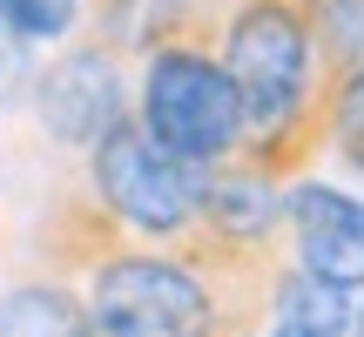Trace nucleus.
<instances>
[{
  "mask_svg": "<svg viewBox=\"0 0 364 337\" xmlns=\"http://www.w3.org/2000/svg\"><path fill=\"white\" fill-rule=\"evenodd\" d=\"M284 257L338 290H364V203L317 176L284 182Z\"/></svg>",
  "mask_w": 364,
  "mask_h": 337,
  "instance_id": "nucleus-4",
  "label": "nucleus"
},
{
  "mask_svg": "<svg viewBox=\"0 0 364 337\" xmlns=\"http://www.w3.org/2000/svg\"><path fill=\"white\" fill-rule=\"evenodd\" d=\"M351 311H358V290H338V284H324V277L297 270V263L284 257L277 290H270V317L277 324H290L297 337H351Z\"/></svg>",
  "mask_w": 364,
  "mask_h": 337,
  "instance_id": "nucleus-9",
  "label": "nucleus"
},
{
  "mask_svg": "<svg viewBox=\"0 0 364 337\" xmlns=\"http://www.w3.org/2000/svg\"><path fill=\"white\" fill-rule=\"evenodd\" d=\"M351 337H364V304H358V311H351Z\"/></svg>",
  "mask_w": 364,
  "mask_h": 337,
  "instance_id": "nucleus-13",
  "label": "nucleus"
},
{
  "mask_svg": "<svg viewBox=\"0 0 364 337\" xmlns=\"http://www.w3.org/2000/svg\"><path fill=\"white\" fill-rule=\"evenodd\" d=\"M263 337H297V331H290V324H277V317H270V324H263Z\"/></svg>",
  "mask_w": 364,
  "mask_h": 337,
  "instance_id": "nucleus-12",
  "label": "nucleus"
},
{
  "mask_svg": "<svg viewBox=\"0 0 364 337\" xmlns=\"http://www.w3.org/2000/svg\"><path fill=\"white\" fill-rule=\"evenodd\" d=\"M129 108L169 156L196 168H216L243 149V102H236V81L216 54L209 7H176L149 21Z\"/></svg>",
  "mask_w": 364,
  "mask_h": 337,
  "instance_id": "nucleus-2",
  "label": "nucleus"
},
{
  "mask_svg": "<svg viewBox=\"0 0 364 337\" xmlns=\"http://www.w3.org/2000/svg\"><path fill=\"white\" fill-rule=\"evenodd\" d=\"M203 176L209 168L169 156V149L135 122V108H122V115L88 142V189H95V203H102L129 236H149V243H169V236H182L196 223Z\"/></svg>",
  "mask_w": 364,
  "mask_h": 337,
  "instance_id": "nucleus-3",
  "label": "nucleus"
},
{
  "mask_svg": "<svg viewBox=\"0 0 364 337\" xmlns=\"http://www.w3.org/2000/svg\"><path fill=\"white\" fill-rule=\"evenodd\" d=\"M0 27L21 41H68L81 27V0H0Z\"/></svg>",
  "mask_w": 364,
  "mask_h": 337,
  "instance_id": "nucleus-10",
  "label": "nucleus"
},
{
  "mask_svg": "<svg viewBox=\"0 0 364 337\" xmlns=\"http://www.w3.org/2000/svg\"><path fill=\"white\" fill-rule=\"evenodd\" d=\"M324 149H338V162L351 176H364V68L338 88V102H331V142Z\"/></svg>",
  "mask_w": 364,
  "mask_h": 337,
  "instance_id": "nucleus-11",
  "label": "nucleus"
},
{
  "mask_svg": "<svg viewBox=\"0 0 364 337\" xmlns=\"http://www.w3.org/2000/svg\"><path fill=\"white\" fill-rule=\"evenodd\" d=\"M216 21V54L243 102V149L236 162L270 182L311 176L317 149L331 142V115L317 102V54L304 0H203Z\"/></svg>",
  "mask_w": 364,
  "mask_h": 337,
  "instance_id": "nucleus-1",
  "label": "nucleus"
},
{
  "mask_svg": "<svg viewBox=\"0 0 364 337\" xmlns=\"http://www.w3.org/2000/svg\"><path fill=\"white\" fill-rule=\"evenodd\" d=\"M34 108L48 122L54 142L68 149H88L108 122L129 108V68H122V48L115 41H75L61 61H48L34 88Z\"/></svg>",
  "mask_w": 364,
  "mask_h": 337,
  "instance_id": "nucleus-5",
  "label": "nucleus"
},
{
  "mask_svg": "<svg viewBox=\"0 0 364 337\" xmlns=\"http://www.w3.org/2000/svg\"><path fill=\"white\" fill-rule=\"evenodd\" d=\"M311 21V54H317V102H338V88L364 68V0H304Z\"/></svg>",
  "mask_w": 364,
  "mask_h": 337,
  "instance_id": "nucleus-8",
  "label": "nucleus"
},
{
  "mask_svg": "<svg viewBox=\"0 0 364 337\" xmlns=\"http://www.w3.org/2000/svg\"><path fill=\"white\" fill-rule=\"evenodd\" d=\"M0 337H95L88 297H75L68 277H27L0 297Z\"/></svg>",
  "mask_w": 364,
  "mask_h": 337,
  "instance_id": "nucleus-7",
  "label": "nucleus"
},
{
  "mask_svg": "<svg viewBox=\"0 0 364 337\" xmlns=\"http://www.w3.org/2000/svg\"><path fill=\"white\" fill-rule=\"evenodd\" d=\"M122 243H129V230L95 203V189H68L61 203H48V216L34 223V263L48 277H88L95 263L115 257Z\"/></svg>",
  "mask_w": 364,
  "mask_h": 337,
  "instance_id": "nucleus-6",
  "label": "nucleus"
}]
</instances>
